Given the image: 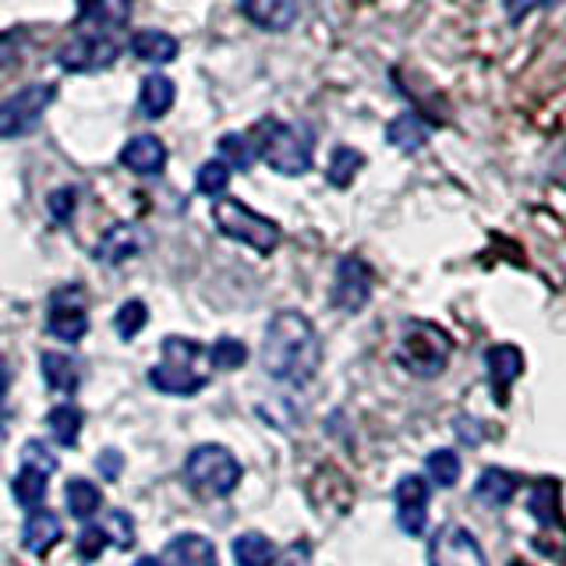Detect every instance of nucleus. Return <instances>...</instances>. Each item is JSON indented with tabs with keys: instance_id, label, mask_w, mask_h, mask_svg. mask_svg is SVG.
Here are the masks:
<instances>
[{
	"instance_id": "1",
	"label": "nucleus",
	"mask_w": 566,
	"mask_h": 566,
	"mask_svg": "<svg viewBox=\"0 0 566 566\" xmlns=\"http://www.w3.org/2000/svg\"><path fill=\"white\" fill-rule=\"evenodd\" d=\"M262 368L265 376L291 386H308L323 365L318 333L301 312H276L262 336Z\"/></svg>"
},
{
	"instance_id": "2",
	"label": "nucleus",
	"mask_w": 566,
	"mask_h": 566,
	"mask_svg": "<svg viewBox=\"0 0 566 566\" xmlns=\"http://www.w3.org/2000/svg\"><path fill=\"white\" fill-rule=\"evenodd\" d=\"M164 358L159 365L149 368V382L159 389V394L170 397H191L209 382V376L202 371L206 361V347L199 340H188V336H167L164 344Z\"/></svg>"
},
{
	"instance_id": "3",
	"label": "nucleus",
	"mask_w": 566,
	"mask_h": 566,
	"mask_svg": "<svg viewBox=\"0 0 566 566\" xmlns=\"http://www.w3.org/2000/svg\"><path fill=\"white\" fill-rule=\"evenodd\" d=\"M450 333L442 326L429 323V318H411L400 333L397 361L418 379H436L450 365Z\"/></svg>"
},
{
	"instance_id": "4",
	"label": "nucleus",
	"mask_w": 566,
	"mask_h": 566,
	"mask_svg": "<svg viewBox=\"0 0 566 566\" xmlns=\"http://www.w3.org/2000/svg\"><path fill=\"white\" fill-rule=\"evenodd\" d=\"M259 135H262V142H255V146L270 170H276L283 177H301L312 170L315 142H312L308 128H301V124H283V120H265Z\"/></svg>"
},
{
	"instance_id": "5",
	"label": "nucleus",
	"mask_w": 566,
	"mask_h": 566,
	"mask_svg": "<svg viewBox=\"0 0 566 566\" xmlns=\"http://www.w3.org/2000/svg\"><path fill=\"white\" fill-rule=\"evenodd\" d=\"M185 478L195 492L206 495V500H223V495H230L241 482V460L227 447H220V442H206V447H195L188 453Z\"/></svg>"
},
{
	"instance_id": "6",
	"label": "nucleus",
	"mask_w": 566,
	"mask_h": 566,
	"mask_svg": "<svg viewBox=\"0 0 566 566\" xmlns=\"http://www.w3.org/2000/svg\"><path fill=\"white\" fill-rule=\"evenodd\" d=\"M212 223L220 227V234H227L230 241H241L248 248H255L259 255L276 252V244H280V227L270 217L248 209L238 199H217V206H212Z\"/></svg>"
},
{
	"instance_id": "7",
	"label": "nucleus",
	"mask_w": 566,
	"mask_h": 566,
	"mask_svg": "<svg viewBox=\"0 0 566 566\" xmlns=\"http://www.w3.org/2000/svg\"><path fill=\"white\" fill-rule=\"evenodd\" d=\"M120 57V40L103 29H78L71 40L57 50V67L82 75V71H103Z\"/></svg>"
},
{
	"instance_id": "8",
	"label": "nucleus",
	"mask_w": 566,
	"mask_h": 566,
	"mask_svg": "<svg viewBox=\"0 0 566 566\" xmlns=\"http://www.w3.org/2000/svg\"><path fill=\"white\" fill-rule=\"evenodd\" d=\"M53 99H57V85H50V82H35V85L18 88L14 96L0 103V138L29 135L35 124L43 120Z\"/></svg>"
},
{
	"instance_id": "9",
	"label": "nucleus",
	"mask_w": 566,
	"mask_h": 566,
	"mask_svg": "<svg viewBox=\"0 0 566 566\" xmlns=\"http://www.w3.org/2000/svg\"><path fill=\"white\" fill-rule=\"evenodd\" d=\"M429 506H432L429 478L403 474L394 489V517H397V527L407 538L424 535V527H429Z\"/></svg>"
},
{
	"instance_id": "10",
	"label": "nucleus",
	"mask_w": 566,
	"mask_h": 566,
	"mask_svg": "<svg viewBox=\"0 0 566 566\" xmlns=\"http://www.w3.org/2000/svg\"><path fill=\"white\" fill-rule=\"evenodd\" d=\"M429 566H489V556L464 524H447L429 542Z\"/></svg>"
},
{
	"instance_id": "11",
	"label": "nucleus",
	"mask_w": 566,
	"mask_h": 566,
	"mask_svg": "<svg viewBox=\"0 0 566 566\" xmlns=\"http://www.w3.org/2000/svg\"><path fill=\"white\" fill-rule=\"evenodd\" d=\"M329 301H333L336 312H347V315H358L368 305L371 301V270H368L365 259L344 255L340 262H336Z\"/></svg>"
},
{
	"instance_id": "12",
	"label": "nucleus",
	"mask_w": 566,
	"mask_h": 566,
	"mask_svg": "<svg viewBox=\"0 0 566 566\" xmlns=\"http://www.w3.org/2000/svg\"><path fill=\"white\" fill-rule=\"evenodd\" d=\"M50 336H57L64 344H78L88 333V312H85V294L82 287H61L50 301V318H46Z\"/></svg>"
},
{
	"instance_id": "13",
	"label": "nucleus",
	"mask_w": 566,
	"mask_h": 566,
	"mask_svg": "<svg viewBox=\"0 0 566 566\" xmlns=\"http://www.w3.org/2000/svg\"><path fill=\"white\" fill-rule=\"evenodd\" d=\"M485 368H489V379H492V394L500 403H506L510 397V386L524 376V354L521 347L513 344H495L485 354Z\"/></svg>"
},
{
	"instance_id": "14",
	"label": "nucleus",
	"mask_w": 566,
	"mask_h": 566,
	"mask_svg": "<svg viewBox=\"0 0 566 566\" xmlns=\"http://www.w3.org/2000/svg\"><path fill=\"white\" fill-rule=\"evenodd\" d=\"M117 159H120V167H128L132 174L156 177V174H164V167H167V146L156 135H138L120 149Z\"/></svg>"
},
{
	"instance_id": "15",
	"label": "nucleus",
	"mask_w": 566,
	"mask_h": 566,
	"mask_svg": "<svg viewBox=\"0 0 566 566\" xmlns=\"http://www.w3.org/2000/svg\"><path fill=\"white\" fill-rule=\"evenodd\" d=\"M241 11L265 32H283L297 22V0H241Z\"/></svg>"
},
{
	"instance_id": "16",
	"label": "nucleus",
	"mask_w": 566,
	"mask_h": 566,
	"mask_svg": "<svg viewBox=\"0 0 566 566\" xmlns=\"http://www.w3.org/2000/svg\"><path fill=\"white\" fill-rule=\"evenodd\" d=\"M167 563L170 566H220V556H217V545H212L206 535L185 531V535L170 538V545H167Z\"/></svg>"
},
{
	"instance_id": "17",
	"label": "nucleus",
	"mask_w": 566,
	"mask_h": 566,
	"mask_svg": "<svg viewBox=\"0 0 566 566\" xmlns=\"http://www.w3.org/2000/svg\"><path fill=\"white\" fill-rule=\"evenodd\" d=\"M64 535V524L57 513H50V510H32L29 513V521H25V531H22V545L29 548L32 556H46L53 545L61 542Z\"/></svg>"
},
{
	"instance_id": "18",
	"label": "nucleus",
	"mask_w": 566,
	"mask_h": 566,
	"mask_svg": "<svg viewBox=\"0 0 566 566\" xmlns=\"http://www.w3.org/2000/svg\"><path fill=\"white\" fill-rule=\"evenodd\" d=\"M132 53L146 64H170L177 61V53H181V43L164 29H142L132 40Z\"/></svg>"
},
{
	"instance_id": "19",
	"label": "nucleus",
	"mask_w": 566,
	"mask_h": 566,
	"mask_svg": "<svg viewBox=\"0 0 566 566\" xmlns=\"http://www.w3.org/2000/svg\"><path fill=\"white\" fill-rule=\"evenodd\" d=\"M429 124H424L418 114H400L386 124V142L389 146H397L400 153H418L424 142H429Z\"/></svg>"
},
{
	"instance_id": "20",
	"label": "nucleus",
	"mask_w": 566,
	"mask_h": 566,
	"mask_svg": "<svg viewBox=\"0 0 566 566\" xmlns=\"http://www.w3.org/2000/svg\"><path fill=\"white\" fill-rule=\"evenodd\" d=\"M138 248H142L138 230H135L132 223H117V227H111V230L103 234V241H99V248H96V255H99L106 265H117V262H124V259L138 255Z\"/></svg>"
},
{
	"instance_id": "21",
	"label": "nucleus",
	"mask_w": 566,
	"mask_h": 566,
	"mask_svg": "<svg viewBox=\"0 0 566 566\" xmlns=\"http://www.w3.org/2000/svg\"><path fill=\"white\" fill-rule=\"evenodd\" d=\"M513 495H517V478H513L510 471L489 468L474 482V500L485 503V506H506Z\"/></svg>"
},
{
	"instance_id": "22",
	"label": "nucleus",
	"mask_w": 566,
	"mask_h": 566,
	"mask_svg": "<svg viewBox=\"0 0 566 566\" xmlns=\"http://www.w3.org/2000/svg\"><path fill=\"white\" fill-rule=\"evenodd\" d=\"M174 99H177V88H174V82H170L167 75H149L146 82H142V93H138V111H142V117L156 120V117H164V114L170 111Z\"/></svg>"
},
{
	"instance_id": "23",
	"label": "nucleus",
	"mask_w": 566,
	"mask_h": 566,
	"mask_svg": "<svg viewBox=\"0 0 566 566\" xmlns=\"http://www.w3.org/2000/svg\"><path fill=\"white\" fill-rule=\"evenodd\" d=\"M46 478H50V474H46L43 468L25 464L22 471L14 474V482H11L14 503H18V506H25L29 513H32V510H40L43 500H46Z\"/></svg>"
},
{
	"instance_id": "24",
	"label": "nucleus",
	"mask_w": 566,
	"mask_h": 566,
	"mask_svg": "<svg viewBox=\"0 0 566 566\" xmlns=\"http://www.w3.org/2000/svg\"><path fill=\"white\" fill-rule=\"evenodd\" d=\"M230 548H234L238 566H273L276 563V545L265 535H259V531H244Z\"/></svg>"
},
{
	"instance_id": "25",
	"label": "nucleus",
	"mask_w": 566,
	"mask_h": 566,
	"mask_svg": "<svg viewBox=\"0 0 566 566\" xmlns=\"http://www.w3.org/2000/svg\"><path fill=\"white\" fill-rule=\"evenodd\" d=\"M43 376H46V386L53 394H64L71 397L78 389V365L67 358V354H53L46 350L43 354Z\"/></svg>"
},
{
	"instance_id": "26",
	"label": "nucleus",
	"mask_w": 566,
	"mask_h": 566,
	"mask_svg": "<svg viewBox=\"0 0 566 566\" xmlns=\"http://www.w3.org/2000/svg\"><path fill=\"white\" fill-rule=\"evenodd\" d=\"M82 421H85V415L78 411L75 403H57L53 411L46 415V424H50V432H53V439L61 442V447H75L78 442V432H82Z\"/></svg>"
},
{
	"instance_id": "27",
	"label": "nucleus",
	"mask_w": 566,
	"mask_h": 566,
	"mask_svg": "<svg viewBox=\"0 0 566 566\" xmlns=\"http://www.w3.org/2000/svg\"><path fill=\"white\" fill-rule=\"evenodd\" d=\"M99 506H103V492L93 482H85V478H71L67 482V513L71 517L88 521Z\"/></svg>"
},
{
	"instance_id": "28",
	"label": "nucleus",
	"mask_w": 566,
	"mask_h": 566,
	"mask_svg": "<svg viewBox=\"0 0 566 566\" xmlns=\"http://www.w3.org/2000/svg\"><path fill=\"white\" fill-rule=\"evenodd\" d=\"M365 167V156L358 149L350 146H336L333 156H329V167H326V177L333 188H347L354 177H358V170Z\"/></svg>"
},
{
	"instance_id": "29",
	"label": "nucleus",
	"mask_w": 566,
	"mask_h": 566,
	"mask_svg": "<svg viewBox=\"0 0 566 566\" xmlns=\"http://www.w3.org/2000/svg\"><path fill=\"white\" fill-rule=\"evenodd\" d=\"M424 471H429V478L439 489H453L460 482V474H464V464H460L457 450H432L429 460H424Z\"/></svg>"
},
{
	"instance_id": "30",
	"label": "nucleus",
	"mask_w": 566,
	"mask_h": 566,
	"mask_svg": "<svg viewBox=\"0 0 566 566\" xmlns=\"http://www.w3.org/2000/svg\"><path fill=\"white\" fill-rule=\"evenodd\" d=\"M220 159L230 170H248L259 159V146L248 135H223L220 138Z\"/></svg>"
},
{
	"instance_id": "31",
	"label": "nucleus",
	"mask_w": 566,
	"mask_h": 566,
	"mask_svg": "<svg viewBox=\"0 0 566 566\" xmlns=\"http://www.w3.org/2000/svg\"><path fill=\"white\" fill-rule=\"evenodd\" d=\"M244 361H248V347L234 340V336H220V340L209 347V365L217 371H234Z\"/></svg>"
},
{
	"instance_id": "32",
	"label": "nucleus",
	"mask_w": 566,
	"mask_h": 566,
	"mask_svg": "<svg viewBox=\"0 0 566 566\" xmlns=\"http://www.w3.org/2000/svg\"><path fill=\"white\" fill-rule=\"evenodd\" d=\"M230 185V167L223 164V159H209V164L199 167V177H195V188H199L202 195H209V199H220V195L227 191Z\"/></svg>"
},
{
	"instance_id": "33",
	"label": "nucleus",
	"mask_w": 566,
	"mask_h": 566,
	"mask_svg": "<svg viewBox=\"0 0 566 566\" xmlns=\"http://www.w3.org/2000/svg\"><path fill=\"white\" fill-rule=\"evenodd\" d=\"M149 323V308L142 305V301H128V305H120L117 315H114V329L120 340H132V336H138V329Z\"/></svg>"
},
{
	"instance_id": "34",
	"label": "nucleus",
	"mask_w": 566,
	"mask_h": 566,
	"mask_svg": "<svg viewBox=\"0 0 566 566\" xmlns=\"http://www.w3.org/2000/svg\"><path fill=\"white\" fill-rule=\"evenodd\" d=\"M75 202H78V191L75 188H57L46 199V206H50V217L57 220V223H67L71 217H75Z\"/></svg>"
},
{
	"instance_id": "35",
	"label": "nucleus",
	"mask_w": 566,
	"mask_h": 566,
	"mask_svg": "<svg viewBox=\"0 0 566 566\" xmlns=\"http://www.w3.org/2000/svg\"><path fill=\"white\" fill-rule=\"evenodd\" d=\"M103 548H106V531L103 527H82V535H78V553L82 559H99L103 556Z\"/></svg>"
},
{
	"instance_id": "36",
	"label": "nucleus",
	"mask_w": 566,
	"mask_h": 566,
	"mask_svg": "<svg viewBox=\"0 0 566 566\" xmlns=\"http://www.w3.org/2000/svg\"><path fill=\"white\" fill-rule=\"evenodd\" d=\"M111 531H114V545L117 548H132L135 545V524L124 510H114L111 513Z\"/></svg>"
},
{
	"instance_id": "37",
	"label": "nucleus",
	"mask_w": 566,
	"mask_h": 566,
	"mask_svg": "<svg viewBox=\"0 0 566 566\" xmlns=\"http://www.w3.org/2000/svg\"><path fill=\"white\" fill-rule=\"evenodd\" d=\"M22 460H25V464H32V468H43L46 474L57 471V460H53V453L43 447V442H25Z\"/></svg>"
},
{
	"instance_id": "38",
	"label": "nucleus",
	"mask_w": 566,
	"mask_h": 566,
	"mask_svg": "<svg viewBox=\"0 0 566 566\" xmlns=\"http://www.w3.org/2000/svg\"><path fill=\"white\" fill-rule=\"evenodd\" d=\"M120 453L117 450H103L99 453V471H103V478H111V482H114V478L120 474Z\"/></svg>"
},
{
	"instance_id": "39",
	"label": "nucleus",
	"mask_w": 566,
	"mask_h": 566,
	"mask_svg": "<svg viewBox=\"0 0 566 566\" xmlns=\"http://www.w3.org/2000/svg\"><path fill=\"white\" fill-rule=\"evenodd\" d=\"M8 389H11V371L0 358V424H4V415H8Z\"/></svg>"
},
{
	"instance_id": "40",
	"label": "nucleus",
	"mask_w": 566,
	"mask_h": 566,
	"mask_svg": "<svg viewBox=\"0 0 566 566\" xmlns=\"http://www.w3.org/2000/svg\"><path fill=\"white\" fill-rule=\"evenodd\" d=\"M14 57H18V43L8 40V35H0V71L14 67Z\"/></svg>"
},
{
	"instance_id": "41",
	"label": "nucleus",
	"mask_w": 566,
	"mask_h": 566,
	"mask_svg": "<svg viewBox=\"0 0 566 566\" xmlns=\"http://www.w3.org/2000/svg\"><path fill=\"white\" fill-rule=\"evenodd\" d=\"M135 566H164V563H159L156 556H142V559H138Z\"/></svg>"
},
{
	"instance_id": "42",
	"label": "nucleus",
	"mask_w": 566,
	"mask_h": 566,
	"mask_svg": "<svg viewBox=\"0 0 566 566\" xmlns=\"http://www.w3.org/2000/svg\"><path fill=\"white\" fill-rule=\"evenodd\" d=\"M559 177L566 181V149H563V156H559Z\"/></svg>"
},
{
	"instance_id": "43",
	"label": "nucleus",
	"mask_w": 566,
	"mask_h": 566,
	"mask_svg": "<svg viewBox=\"0 0 566 566\" xmlns=\"http://www.w3.org/2000/svg\"><path fill=\"white\" fill-rule=\"evenodd\" d=\"M542 4H559V0H542Z\"/></svg>"
}]
</instances>
